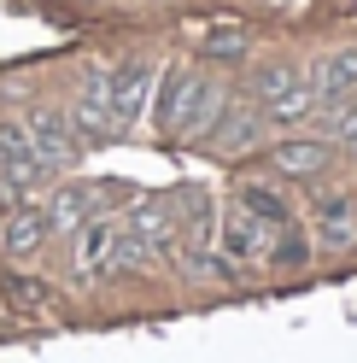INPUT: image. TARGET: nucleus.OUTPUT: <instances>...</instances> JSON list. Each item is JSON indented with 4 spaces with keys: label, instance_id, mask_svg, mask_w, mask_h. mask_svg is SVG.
I'll return each instance as SVG.
<instances>
[{
    "label": "nucleus",
    "instance_id": "1",
    "mask_svg": "<svg viewBox=\"0 0 357 363\" xmlns=\"http://www.w3.org/2000/svg\"><path fill=\"white\" fill-rule=\"evenodd\" d=\"M147 106H152V123H159L164 135H211V123L222 118L229 94L211 88L199 71H159Z\"/></svg>",
    "mask_w": 357,
    "mask_h": 363
},
{
    "label": "nucleus",
    "instance_id": "2",
    "mask_svg": "<svg viewBox=\"0 0 357 363\" xmlns=\"http://www.w3.org/2000/svg\"><path fill=\"white\" fill-rule=\"evenodd\" d=\"M106 77V106H111V129H135L147 118V100H152V82H159V65H152L147 53H129L123 65H111Z\"/></svg>",
    "mask_w": 357,
    "mask_h": 363
},
{
    "label": "nucleus",
    "instance_id": "3",
    "mask_svg": "<svg viewBox=\"0 0 357 363\" xmlns=\"http://www.w3.org/2000/svg\"><path fill=\"white\" fill-rule=\"evenodd\" d=\"M217 246H222V258L252 264V258H270V252H276V229L234 199V206L222 211V223H217Z\"/></svg>",
    "mask_w": 357,
    "mask_h": 363
},
{
    "label": "nucleus",
    "instance_id": "4",
    "mask_svg": "<svg viewBox=\"0 0 357 363\" xmlns=\"http://www.w3.org/2000/svg\"><path fill=\"white\" fill-rule=\"evenodd\" d=\"M118 235H123V217H88L76 223V276L82 281H100L111 276V264H118Z\"/></svg>",
    "mask_w": 357,
    "mask_h": 363
},
{
    "label": "nucleus",
    "instance_id": "5",
    "mask_svg": "<svg viewBox=\"0 0 357 363\" xmlns=\"http://www.w3.org/2000/svg\"><path fill=\"white\" fill-rule=\"evenodd\" d=\"M123 223H129V235H135L147 252H152V264H159V258H176V246H182V229H176L170 199H141V206L129 211Z\"/></svg>",
    "mask_w": 357,
    "mask_h": 363
},
{
    "label": "nucleus",
    "instance_id": "6",
    "mask_svg": "<svg viewBox=\"0 0 357 363\" xmlns=\"http://www.w3.org/2000/svg\"><path fill=\"white\" fill-rule=\"evenodd\" d=\"M30 141H35V158L59 176L71 164V152H76V129H71L64 111H30Z\"/></svg>",
    "mask_w": 357,
    "mask_h": 363
},
{
    "label": "nucleus",
    "instance_id": "7",
    "mask_svg": "<svg viewBox=\"0 0 357 363\" xmlns=\"http://www.w3.org/2000/svg\"><path fill=\"white\" fill-rule=\"evenodd\" d=\"M217 135H211V147L217 152H229V158H240V152H252L258 147V135H264V111L252 106V100H229V106H222V118L211 123Z\"/></svg>",
    "mask_w": 357,
    "mask_h": 363
},
{
    "label": "nucleus",
    "instance_id": "8",
    "mask_svg": "<svg viewBox=\"0 0 357 363\" xmlns=\"http://www.w3.org/2000/svg\"><path fill=\"white\" fill-rule=\"evenodd\" d=\"M41 240H47V211H41L35 199L12 206L6 223H0V252L6 258H30V252H41Z\"/></svg>",
    "mask_w": 357,
    "mask_h": 363
},
{
    "label": "nucleus",
    "instance_id": "9",
    "mask_svg": "<svg viewBox=\"0 0 357 363\" xmlns=\"http://www.w3.org/2000/svg\"><path fill=\"white\" fill-rule=\"evenodd\" d=\"M41 211H47V235H76V223L94 217L100 199H94V188H88V182H59L53 199H47Z\"/></svg>",
    "mask_w": 357,
    "mask_h": 363
},
{
    "label": "nucleus",
    "instance_id": "10",
    "mask_svg": "<svg viewBox=\"0 0 357 363\" xmlns=\"http://www.w3.org/2000/svg\"><path fill=\"white\" fill-rule=\"evenodd\" d=\"M328 158H334V147L328 141H317V135H293V141H281L276 152H270V164L281 170V176H322L328 170Z\"/></svg>",
    "mask_w": 357,
    "mask_h": 363
},
{
    "label": "nucleus",
    "instance_id": "11",
    "mask_svg": "<svg viewBox=\"0 0 357 363\" xmlns=\"http://www.w3.org/2000/svg\"><path fill=\"white\" fill-rule=\"evenodd\" d=\"M310 82H317L322 100H351L357 94V48H334L310 65Z\"/></svg>",
    "mask_w": 357,
    "mask_h": 363
},
{
    "label": "nucleus",
    "instance_id": "12",
    "mask_svg": "<svg viewBox=\"0 0 357 363\" xmlns=\"http://www.w3.org/2000/svg\"><path fill=\"white\" fill-rule=\"evenodd\" d=\"M71 129H82V135H118L111 129V106H106V77L100 71H88L82 94H76V111H71Z\"/></svg>",
    "mask_w": 357,
    "mask_h": 363
},
{
    "label": "nucleus",
    "instance_id": "13",
    "mask_svg": "<svg viewBox=\"0 0 357 363\" xmlns=\"http://www.w3.org/2000/svg\"><path fill=\"white\" fill-rule=\"evenodd\" d=\"M351 240H357V206L351 199H328L317 211V246L322 252H346Z\"/></svg>",
    "mask_w": 357,
    "mask_h": 363
},
{
    "label": "nucleus",
    "instance_id": "14",
    "mask_svg": "<svg viewBox=\"0 0 357 363\" xmlns=\"http://www.w3.org/2000/svg\"><path fill=\"white\" fill-rule=\"evenodd\" d=\"M240 206L258 211L264 223H270V229H287V223H293V217H287V206H281L276 194H264V188H246V194H240Z\"/></svg>",
    "mask_w": 357,
    "mask_h": 363
},
{
    "label": "nucleus",
    "instance_id": "15",
    "mask_svg": "<svg viewBox=\"0 0 357 363\" xmlns=\"http://www.w3.org/2000/svg\"><path fill=\"white\" fill-rule=\"evenodd\" d=\"M205 53L211 59H240V53H246V30H234V24L205 30Z\"/></svg>",
    "mask_w": 357,
    "mask_h": 363
},
{
    "label": "nucleus",
    "instance_id": "16",
    "mask_svg": "<svg viewBox=\"0 0 357 363\" xmlns=\"http://www.w3.org/2000/svg\"><path fill=\"white\" fill-rule=\"evenodd\" d=\"M0 287H6V299L12 305H47V287H41V281H18V276H6V281H0Z\"/></svg>",
    "mask_w": 357,
    "mask_h": 363
},
{
    "label": "nucleus",
    "instance_id": "17",
    "mask_svg": "<svg viewBox=\"0 0 357 363\" xmlns=\"http://www.w3.org/2000/svg\"><path fill=\"white\" fill-rule=\"evenodd\" d=\"M334 141H340L346 152H357V106H346L340 118H334Z\"/></svg>",
    "mask_w": 357,
    "mask_h": 363
}]
</instances>
